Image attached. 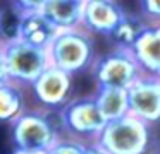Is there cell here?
<instances>
[{"mask_svg":"<svg viewBox=\"0 0 160 154\" xmlns=\"http://www.w3.org/2000/svg\"><path fill=\"white\" fill-rule=\"evenodd\" d=\"M12 137L18 151L48 152L60 139V133L45 113L26 111L12 123Z\"/></svg>","mask_w":160,"mask_h":154,"instance_id":"277c9868","label":"cell"},{"mask_svg":"<svg viewBox=\"0 0 160 154\" xmlns=\"http://www.w3.org/2000/svg\"><path fill=\"white\" fill-rule=\"evenodd\" d=\"M129 115L146 125L160 120V77L143 74L128 89Z\"/></svg>","mask_w":160,"mask_h":154,"instance_id":"ba28073f","label":"cell"},{"mask_svg":"<svg viewBox=\"0 0 160 154\" xmlns=\"http://www.w3.org/2000/svg\"><path fill=\"white\" fill-rule=\"evenodd\" d=\"M146 26L148 24H145V21H141L139 17L126 14L121 19V22L115 26V29L110 33V38L117 44V48L131 51V48L134 46L138 38L141 36V33L146 29Z\"/></svg>","mask_w":160,"mask_h":154,"instance_id":"9a60e30c","label":"cell"},{"mask_svg":"<svg viewBox=\"0 0 160 154\" xmlns=\"http://www.w3.org/2000/svg\"><path fill=\"white\" fill-rule=\"evenodd\" d=\"M86 146L88 144L83 140L72 139V137H60L47 154H84Z\"/></svg>","mask_w":160,"mask_h":154,"instance_id":"2e32d148","label":"cell"},{"mask_svg":"<svg viewBox=\"0 0 160 154\" xmlns=\"http://www.w3.org/2000/svg\"><path fill=\"white\" fill-rule=\"evenodd\" d=\"M35 98L47 108H60L69 103L72 92V75L50 65L31 84Z\"/></svg>","mask_w":160,"mask_h":154,"instance_id":"9c48e42d","label":"cell"},{"mask_svg":"<svg viewBox=\"0 0 160 154\" xmlns=\"http://www.w3.org/2000/svg\"><path fill=\"white\" fill-rule=\"evenodd\" d=\"M141 7L146 16L155 21V24H160V0H146L141 3Z\"/></svg>","mask_w":160,"mask_h":154,"instance_id":"e0dca14e","label":"cell"},{"mask_svg":"<svg viewBox=\"0 0 160 154\" xmlns=\"http://www.w3.org/2000/svg\"><path fill=\"white\" fill-rule=\"evenodd\" d=\"M108 154H145L150 144V128L145 122L126 115L107 122L103 132L97 139Z\"/></svg>","mask_w":160,"mask_h":154,"instance_id":"3957f363","label":"cell"},{"mask_svg":"<svg viewBox=\"0 0 160 154\" xmlns=\"http://www.w3.org/2000/svg\"><path fill=\"white\" fill-rule=\"evenodd\" d=\"M93 70L98 87H115L126 91L143 75L132 53L121 48L98 58Z\"/></svg>","mask_w":160,"mask_h":154,"instance_id":"8992f818","label":"cell"},{"mask_svg":"<svg viewBox=\"0 0 160 154\" xmlns=\"http://www.w3.org/2000/svg\"><path fill=\"white\" fill-rule=\"evenodd\" d=\"M14 5L16 9H19V24L16 36L33 46L48 50L53 40L59 36L60 29H57L40 12V2H18Z\"/></svg>","mask_w":160,"mask_h":154,"instance_id":"52a82bcc","label":"cell"},{"mask_svg":"<svg viewBox=\"0 0 160 154\" xmlns=\"http://www.w3.org/2000/svg\"><path fill=\"white\" fill-rule=\"evenodd\" d=\"M126 16L122 7L110 0H86L84 5V19H83V29L88 33L97 34H107L115 29L121 19Z\"/></svg>","mask_w":160,"mask_h":154,"instance_id":"30bf717a","label":"cell"},{"mask_svg":"<svg viewBox=\"0 0 160 154\" xmlns=\"http://www.w3.org/2000/svg\"><path fill=\"white\" fill-rule=\"evenodd\" d=\"M86 0H42L40 12L60 31L83 27Z\"/></svg>","mask_w":160,"mask_h":154,"instance_id":"8fae6325","label":"cell"},{"mask_svg":"<svg viewBox=\"0 0 160 154\" xmlns=\"http://www.w3.org/2000/svg\"><path fill=\"white\" fill-rule=\"evenodd\" d=\"M26 101L21 86L7 81L0 84V122L14 123L26 113Z\"/></svg>","mask_w":160,"mask_h":154,"instance_id":"5bb4252c","label":"cell"},{"mask_svg":"<svg viewBox=\"0 0 160 154\" xmlns=\"http://www.w3.org/2000/svg\"><path fill=\"white\" fill-rule=\"evenodd\" d=\"M7 79L18 86H31L50 67L48 50L26 43L18 36L2 40Z\"/></svg>","mask_w":160,"mask_h":154,"instance_id":"6da1fadb","label":"cell"},{"mask_svg":"<svg viewBox=\"0 0 160 154\" xmlns=\"http://www.w3.org/2000/svg\"><path fill=\"white\" fill-rule=\"evenodd\" d=\"M14 154H47V152H24V151H14Z\"/></svg>","mask_w":160,"mask_h":154,"instance_id":"ffe728a7","label":"cell"},{"mask_svg":"<svg viewBox=\"0 0 160 154\" xmlns=\"http://www.w3.org/2000/svg\"><path fill=\"white\" fill-rule=\"evenodd\" d=\"M93 55L95 48L91 34L83 27L60 31L59 36L48 46L50 65L71 75L90 67V63L93 62Z\"/></svg>","mask_w":160,"mask_h":154,"instance_id":"7a4b0ae2","label":"cell"},{"mask_svg":"<svg viewBox=\"0 0 160 154\" xmlns=\"http://www.w3.org/2000/svg\"><path fill=\"white\" fill-rule=\"evenodd\" d=\"M93 99L107 122L119 120L122 116L129 115V98L126 89L98 87Z\"/></svg>","mask_w":160,"mask_h":154,"instance_id":"4fadbf2b","label":"cell"},{"mask_svg":"<svg viewBox=\"0 0 160 154\" xmlns=\"http://www.w3.org/2000/svg\"><path fill=\"white\" fill-rule=\"evenodd\" d=\"M0 41H2V14H0Z\"/></svg>","mask_w":160,"mask_h":154,"instance_id":"44dd1931","label":"cell"},{"mask_svg":"<svg viewBox=\"0 0 160 154\" xmlns=\"http://www.w3.org/2000/svg\"><path fill=\"white\" fill-rule=\"evenodd\" d=\"M84 154H108V152L100 146V144L91 142V144H88V146H86V151H84Z\"/></svg>","mask_w":160,"mask_h":154,"instance_id":"d6986e66","label":"cell"},{"mask_svg":"<svg viewBox=\"0 0 160 154\" xmlns=\"http://www.w3.org/2000/svg\"><path fill=\"white\" fill-rule=\"evenodd\" d=\"M131 53L145 75L160 77V24L146 26L131 48Z\"/></svg>","mask_w":160,"mask_h":154,"instance_id":"7c38bea8","label":"cell"},{"mask_svg":"<svg viewBox=\"0 0 160 154\" xmlns=\"http://www.w3.org/2000/svg\"><path fill=\"white\" fill-rule=\"evenodd\" d=\"M60 123L72 139H90L91 144L97 142L100 133L103 132L107 120L98 110L93 98H79L69 101L60 110Z\"/></svg>","mask_w":160,"mask_h":154,"instance_id":"5b68a950","label":"cell"},{"mask_svg":"<svg viewBox=\"0 0 160 154\" xmlns=\"http://www.w3.org/2000/svg\"><path fill=\"white\" fill-rule=\"evenodd\" d=\"M7 72H5V62H4V51H2V41H0V84L7 82Z\"/></svg>","mask_w":160,"mask_h":154,"instance_id":"ac0fdd59","label":"cell"}]
</instances>
